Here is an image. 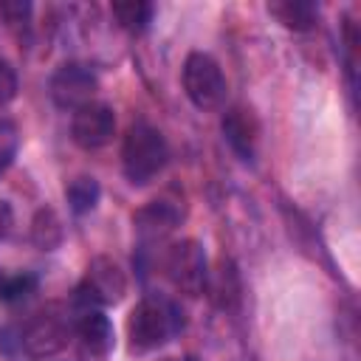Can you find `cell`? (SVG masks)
Masks as SVG:
<instances>
[{
    "label": "cell",
    "instance_id": "obj_1",
    "mask_svg": "<svg viewBox=\"0 0 361 361\" xmlns=\"http://www.w3.org/2000/svg\"><path fill=\"white\" fill-rule=\"evenodd\" d=\"M183 327V313L172 299L144 296L127 316V338L133 353H152L172 341Z\"/></svg>",
    "mask_w": 361,
    "mask_h": 361
},
{
    "label": "cell",
    "instance_id": "obj_2",
    "mask_svg": "<svg viewBox=\"0 0 361 361\" xmlns=\"http://www.w3.org/2000/svg\"><path fill=\"white\" fill-rule=\"evenodd\" d=\"M169 161V147L166 138L158 127L147 124V121H135L130 124L124 144H121V169L124 178L133 186H144L152 178L161 175V169Z\"/></svg>",
    "mask_w": 361,
    "mask_h": 361
},
{
    "label": "cell",
    "instance_id": "obj_3",
    "mask_svg": "<svg viewBox=\"0 0 361 361\" xmlns=\"http://www.w3.org/2000/svg\"><path fill=\"white\" fill-rule=\"evenodd\" d=\"M180 79H183L186 99L197 110H220L226 104L228 85H226L223 68H220V62L214 56H209L203 51H192L186 56V62H183Z\"/></svg>",
    "mask_w": 361,
    "mask_h": 361
},
{
    "label": "cell",
    "instance_id": "obj_4",
    "mask_svg": "<svg viewBox=\"0 0 361 361\" xmlns=\"http://www.w3.org/2000/svg\"><path fill=\"white\" fill-rule=\"evenodd\" d=\"M71 336L79 361H107L116 350V330L102 307L71 305Z\"/></svg>",
    "mask_w": 361,
    "mask_h": 361
},
{
    "label": "cell",
    "instance_id": "obj_5",
    "mask_svg": "<svg viewBox=\"0 0 361 361\" xmlns=\"http://www.w3.org/2000/svg\"><path fill=\"white\" fill-rule=\"evenodd\" d=\"M127 293V276L121 265L110 257H93L85 268L82 282L73 290V305H87V307H110L118 305Z\"/></svg>",
    "mask_w": 361,
    "mask_h": 361
},
{
    "label": "cell",
    "instance_id": "obj_6",
    "mask_svg": "<svg viewBox=\"0 0 361 361\" xmlns=\"http://www.w3.org/2000/svg\"><path fill=\"white\" fill-rule=\"evenodd\" d=\"M161 268L166 274V279L172 282L175 290L186 293V296H200L206 288V276H209V259L206 251L197 240H180L172 243L164 251Z\"/></svg>",
    "mask_w": 361,
    "mask_h": 361
},
{
    "label": "cell",
    "instance_id": "obj_7",
    "mask_svg": "<svg viewBox=\"0 0 361 361\" xmlns=\"http://www.w3.org/2000/svg\"><path fill=\"white\" fill-rule=\"evenodd\" d=\"M68 338H71V310H62L59 305L39 310L20 330V347L31 358H48L59 353L68 344Z\"/></svg>",
    "mask_w": 361,
    "mask_h": 361
},
{
    "label": "cell",
    "instance_id": "obj_8",
    "mask_svg": "<svg viewBox=\"0 0 361 361\" xmlns=\"http://www.w3.org/2000/svg\"><path fill=\"white\" fill-rule=\"evenodd\" d=\"M48 90H51V99H54V104L59 110L76 113L79 107L96 102L93 96L99 90V76L85 62H65V65H59L54 71Z\"/></svg>",
    "mask_w": 361,
    "mask_h": 361
},
{
    "label": "cell",
    "instance_id": "obj_9",
    "mask_svg": "<svg viewBox=\"0 0 361 361\" xmlns=\"http://www.w3.org/2000/svg\"><path fill=\"white\" fill-rule=\"evenodd\" d=\"M113 133H116V113L104 102H90L79 107L71 118V138L82 149H99L110 144Z\"/></svg>",
    "mask_w": 361,
    "mask_h": 361
},
{
    "label": "cell",
    "instance_id": "obj_10",
    "mask_svg": "<svg viewBox=\"0 0 361 361\" xmlns=\"http://www.w3.org/2000/svg\"><path fill=\"white\" fill-rule=\"evenodd\" d=\"M180 206L172 200H149L147 206L133 212V226L141 243V251H147L155 243H164L166 234L175 231V226H180Z\"/></svg>",
    "mask_w": 361,
    "mask_h": 361
},
{
    "label": "cell",
    "instance_id": "obj_11",
    "mask_svg": "<svg viewBox=\"0 0 361 361\" xmlns=\"http://www.w3.org/2000/svg\"><path fill=\"white\" fill-rule=\"evenodd\" d=\"M257 133H259V127H257L251 110L231 107L223 116V135H226L228 147L234 149V155L245 164H251L254 155H257Z\"/></svg>",
    "mask_w": 361,
    "mask_h": 361
},
{
    "label": "cell",
    "instance_id": "obj_12",
    "mask_svg": "<svg viewBox=\"0 0 361 361\" xmlns=\"http://www.w3.org/2000/svg\"><path fill=\"white\" fill-rule=\"evenodd\" d=\"M203 293H209V299H212L214 307H220V310H234V307L240 305V296H243V285H240L237 265H234L231 259L220 257L217 265L209 268Z\"/></svg>",
    "mask_w": 361,
    "mask_h": 361
},
{
    "label": "cell",
    "instance_id": "obj_13",
    "mask_svg": "<svg viewBox=\"0 0 361 361\" xmlns=\"http://www.w3.org/2000/svg\"><path fill=\"white\" fill-rule=\"evenodd\" d=\"M268 14L288 31H310L319 23V6L310 0H274L268 3Z\"/></svg>",
    "mask_w": 361,
    "mask_h": 361
},
{
    "label": "cell",
    "instance_id": "obj_14",
    "mask_svg": "<svg viewBox=\"0 0 361 361\" xmlns=\"http://www.w3.org/2000/svg\"><path fill=\"white\" fill-rule=\"evenodd\" d=\"M110 14L118 23V28H124L130 34H144L152 23L155 6L147 0H118L110 6Z\"/></svg>",
    "mask_w": 361,
    "mask_h": 361
},
{
    "label": "cell",
    "instance_id": "obj_15",
    "mask_svg": "<svg viewBox=\"0 0 361 361\" xmlns=\"http://www.w3.org/2000/svg\"><path fill=\"white\" fill-rule=\"evenodd\" d=\"M99 197H102V186H99V180L93 175H76L65 186V200H68V206H71L73 214L93 212L96 203H99Z\"/></svg>",
    "mask_w": 361,
    "mask_h": 361
},
{
    "label": "cell",
    "instance_id": "obj_16",
    "mask_svg": "<svg viewBox=\"0 0 361 361\" xmlns=\"http://www.w3.org/2000/svg\"><path fill=\"white\" fill-rule=\"evenodd\" d=\"M31 243L42 251H54L62 243V220L51 206L37 209L31 220Z\"/></svg>",
    "mask_w": 361,
    "mask_h": 361
},
{
    "label": "cell",
    "instance_id": "obj_17",
    "mask_svg": "<svg viewBox=\"0 0 361 361\" xmlns=\"http://www.w3.org/2000/svg\"><path fill=\"white\" fill-rule=\"evenodd\" d=\"M39 279L28 271H17V274H3L0 276V302H23L37 290Z\"/></svg>",
    "mask_w": 361,
    "mask_h": 361
},
{
    "label": "cell",
    "instance_id": "obj_18",
    "mask_svg": "<svg viewBox=\"0 0 361 361\" xmlns=\"http://www.w3.org/2000/svg\"><path fill=\"white\" fill-rule=\"evenodd\" d=\"M20 149V130L11 118H0V175H6V169L14 164Z\"/></svg>",
    "mask_w": 361,
    "mask_h": 361
},
{
    "label": "cell",
    "instance_id": "obj_19",
    "mask_svg": "<svg viewBox=\"0 0 361 361\" xmlns=\"http://www.w3.org/2000/svg\"><path fill=\"white\" fill-rule=\"evenodd\" d=\"M14 96H17V73H14L11 62L0 56V107L8 104Z\"/></svg>",
    "mask_w": 361,
    "mask_h": 361
},
{
    "label": "cell",
    "instance_id": "obj_20",
    "mask_svg": "<svg viewBox=\"0 0 361 361\" xmlns=\"http://www.w3.org/2000/svg\"><path fill=\"white\" fill-rule=\"evenodd\" d=\"M0 14L11 23V25H20V23H25L28 20V14H31V3H0Z\"/></svg>",
    "mask_w": 361,
    "mask_h": 361
},
{
    "label": "cell",
    "instance_id": "obj_21",
    "mask_svg": "<svg viewBox=\"0 0 361 361\" xmlns=\"http://www.w3.org/2000/svg\"><path fill=\"white\" fill-rule=\"evenodd\" d=\"M11 226H14V212H11V206L6 200H0V240L11 231Z\"/></svg>",
    "mask_w": 361,
    "mask_h": 361
},
{
    "label": "cell",
    "instance_id": "obj_22",
    "mask_svg": "<svg viewBox=\"0 0 361 361\" xmlns=\"http://www.w3.org/2000/svg\"><path fill=\"white\" fill-rule=\"evenodd\" d=\"M180 361H197V358H192V355H186V358H180Z\"/></svg>",
    "mask_w": 361,
    "mask_h": 361
}]
</instances>
